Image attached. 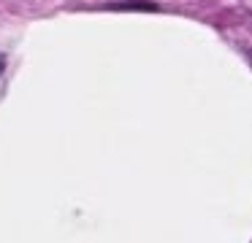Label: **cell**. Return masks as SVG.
I'll use <instances>...</instances> for the list:
<instances>
[{
	"instance_id": "obj_2",
	"label": "cell",
	"mask_w": 252,
	"mask_h": 243,
	"mask_svg": "<svg viewBox=\"0 0 252 243\" xmlns=\"http://www.w3.org/2000/svg\"><path fill=\"white\" fill-rule=\"evenodd\" d=\"M3 70H6V57L0 54V76H3Z\"/></svg>"
},
{
	"instance_id": "obj_1",
	"label": "cell",
	"mask_w": 252,
	"mask_h": 243,
	"mask_svg": "<svg viewBox=\"0 0 252 243\" xmlns=\"http://www.w3.org/2000/svg\"><path fill=\"white\" fill-rule=\"evenodd\" d=\"M111 8H133V11H155L158 5L155 3H141V0H130V3H117Z\"/></svg>"
}]
</instances>
